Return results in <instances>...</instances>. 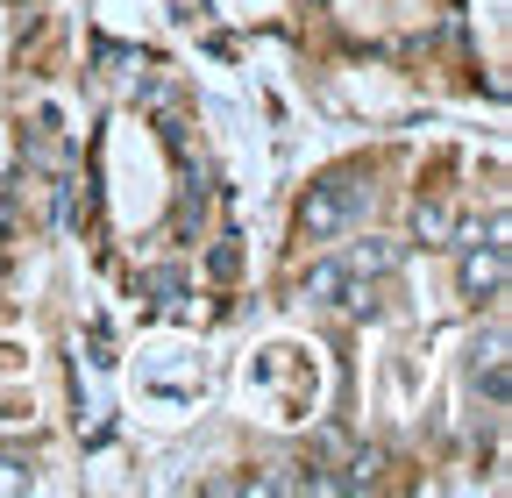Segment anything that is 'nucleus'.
I'll return each instance as SVG.
<instances>
[{
  "label": "nucleus",
  "instance_id": "f257e3e1",
  "mask_svg": "<svg viewBox=\"0 0 512 498\" xmlns=\"http://www.w3.org/2000/svg\"><path fill=\"white\" fill-rule=\"evenodd\" d=\"M363 185L356 178H320V185H306V200H299V235L306 242H328V235H342V228H356L363 221Z\"/></svg>",
  "mask_w": 512,
  "mask_h": 498
},
{
  "label": "nucleus",
  "instance_id": "f03ea898",
  "mask_svg": "<svg viewBox=\"0 0 512 498\" xmlns=\"http://www.w3.org/2000/svg\"><path fill=\"white\" fill-rule=\"evenodd\" d=\"M498 285H505V242H484V257H463V292L491 299Z\"/></svg>",
  "mask_w": 512,
  "mask_h": 498
},
{
  "label": "nucleus",
  "instance_id": "7ed1b4c3",
  "mask_svg": "<svg viewBox=\"0 0 512 498\" xmlns=\"http://www.w3.org/2000/svg\"><path fill=\"white\" fill-rule=\"evenodd\" d=\"M399 264H406V249H399V242H377V235L349 249V271H363V278H392Z\"/></svg>",
  "mask_w": 512,
  "mask_h": 498
},
{
  "label": "nucleus",
  "instance_id": "20e7f679",
  "mask_svg": "<svg viewBox=\"0 0 512 498\" xmlns=\"http://www.w3.org/2000/svg\"><path fill=\"white\" fill-rule=\"evenodd\" d=\"M413 235H420V242H448V235H456V214H448L441 200H420V207H413Z\"/></svg>",
  "mask_w": 512,
  "mask_h": 498
},
{
  "label": "nucleus",
  "instance_id": "39448f33",
  "mask_svg": "<svg viewBox=\"0 0 512 498\" xmlns=\"http://www.w3.org/2000/svg\"><path fill=\"white\" fill-rule=\"evenodd\" d=\"M342 285H349V271H342V264H313V271L299 278V299H335Z\"/></svg>",
  "mask_w": 512,
  "mask_h": 498
},
{
  "label": "nucleus",
  "instance_id": "423d86ee",
  "mask_svg": "<svg viewBox=\"0 0 512 498\" xmlns=\"http://www.w3.org/2000/svg\"><path fill=\"white\" fill-rule=\"evenodd\" d=\"M15 484L29 491V463H15V456H0V491H15Z\"/></svg>",
  "mask_w": 512,
  "mask_h": 498
}]
</instances>
